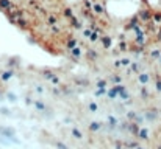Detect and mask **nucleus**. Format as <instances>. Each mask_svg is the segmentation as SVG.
Instances as JSON below:
<instances>
[{
	"mask_svg": "<svg viewBox=\"0 0 161 149\" xmlns=\"http://www.w3.org/2000/svg\"><path fill=\"white\" fill-rule=\"evenodd\" d=\"M11 76H13V71H5V73L2 74V79H3V81H8Z\"/></svg>",
	"mask_w": 161,
	"mask_h": 149,
	"instance_id": "nucleus-1",
	"label": "nucleus"
},
{
	"mask_svg": "<svg viewBox=\"0 0 161 149\" xmlns=\"http://www.w3.org/2000/svg\"><path fill=\"white\" fill-rule=\"evenodd\" d=\"M72 135H74L75 138H82V137H83V135H82V132H80L78 129H74V130H72Z\"/></svg>",
	"mask_w": 161,
	"mask_h": 149,
	"instance_id": "nucleus-2",
	"label": "nucleus"
},
{
	"mask_svg": "<svg viewBox=\"0 0 161 149\" xmlns=\"http://www.w3.org/2000/svg\"><path fill=\"white\" fill-rule=\"evenodd\" d=\"M89 110H91V112L97 110V104H95V102H91V104H89Z\"/></svg>",
	"mask_w": 161,
	"mask_h": 149,
	"instance_id": "nucleus-3",
	"label": "nucleus"
},
{
	"mask_svg": "<svg viewBox=\"0 0 161 149\" xmlns=\"http://www.w3.org/2000/svg\"><path fill=\"white\" fill-rule=\"evenodd\" d=\"M72 53H74L75 56H80V54H82V51H80V48H78V47H75V48H72Z\"/></svg>",
	"mask_w": 161,
	"mask_h": 149,
	"instance_id": "nucleus-4",
	"label": "nucleus"
},
{
	"mask_svg": "<svg viewBox=\"0 0 161 149\" xmlns=\"http://www.w3.org/2000/svg\"><path fill=\"white\" fill-rule=\"evenodd\" d=\"M94 9H95V13H97V14H100V13L103 11V9H102V6H100V5H95V6H94Z\"/></svg>",
	"mask_w": 161,
	"mask_h": 149,
	"instance_id": "nucleus-5",
	"label": "nucleus"
},
{
	"mask_svg": "<svg viewBox=\"0 0 161 149\" xmlns=\"http://www.w3.org/2000/svg\"><path fill=\"white\" fill-rule=\"evenodd\" d=\"M34 104H36V107H38V109H41V110H44V109H46V107H44V104H42V102H39V101H36V102H34Z\"/></svg>",
	"mask_w": 161,
	"mask_h": 149,
	"instance_id": "nucleus-6",
	"label": "nucleus"
},
{
	"mask_svg": "<svg viewBox=\"0 0 161 149\" xmlns=\"http://www.w3.org/2000/svg\"><path fill=\"white\" fill-rule=\"evenodd\" d=\"M0 3H2V6H3V8H8V6H10V2H8V0H2Z\"/></svg>",
	"mask_w": 161,
	"mask_h": 149,
	"instance_id": "nucleus-7",
	"label": "nucleus"
},
{
	"mask_svg": "<svg viewBox=\"0 0 161 149\" xmlns=\"http://www.w3.org/2000/svg\"><path fill=\"white\" fill-rule=\"evenodd\" d=\"M8 98H10V101H16V95L13 96V95H11V93H10V95H8Z\"/></svg>",
	"mask_w": 161,
	"mask_h": 149,
	"instance_id": "nucleus-8",
	"label": "nucleus"
},
{
	"mask_svg": "<svg viewBox=\"0 0 161 149\" xmlns=\"http://www.w3.org/2000/svg\"><path fill=\"white\" fill-rule=\"evenodd\" d=\"M91 41H97V34H91Z\"/></svg>",
	"mask_w": 161,
	"mask_h": 149,
	"instance_id": "nucleus-9",
	"label": "nucleus"
},
{
	"mask_svg": "<svg viewBox=\"0 0 161 149\" xmlns=\"http://www.w3.org/2000/svg\"><path fill=\"white\" fill-rule=\"evenodd\" d=\"M122 64H124V65H128V64H130V61H128V59H124V61H122Z\"/></svg>",
	"mask_w": 161,
	"mask_h": 149,
	"instance_id": "nucleus-10",
	"label": "nucleus"
}]
</instances>
